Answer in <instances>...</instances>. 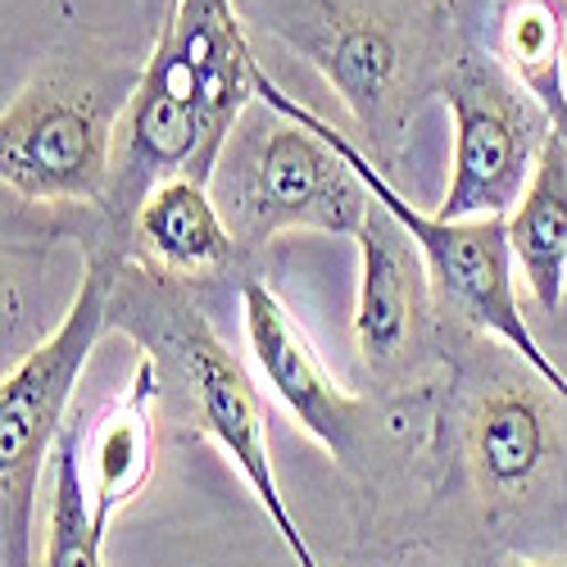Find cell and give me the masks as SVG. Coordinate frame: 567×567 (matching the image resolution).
I'll list each match as a JSON object with an SVG mask.
<instances>
[{
  "instance_id": "16",
  "label": "cell",
  "mask_w": 567,
  "mask_h": 567,
  "mask_svg": "<svg viewBox=\"0 0 567 567\" xmlns=\"http://www.w3.org/2000/svg\"><path fill=\"white\" fill-rule=\"evenodd\" d=\"M482 549H486V540L463 545L458 536L417 532V536L377 540L363 558H350L346 567H486L482 563Z\"/></svg>"
},
{
  "instance_id": "1",
  "label": "cell",
  "mask_w": 567,
  "mask_h": 567,
  "mask_svg": "<svg viewBox=\"0 0 567 567\" xmlns=\"http://www.w3.org/2000/svg\"><path fill=\"white\" fill-rule=\"evenodd\" d=\"M110 318L127 337L141 341V350L155 354L159 382H168L182 395V409L196 422V432H205L227 454V463L246 477V486L268 513V523L277 527L281 545L291 549L296 567H322L305 532L296 527L287 499H281L277 467L268 454V413L250 372L209 327V318L186 296L182 281L155 268L123 264L114 281Z\"/></svg>"
},
{
  "instance_id": "13",
  "label": "cell",
  "mask_w": 567,
  "mask_h": 567,
  "mask_svg": "<svg viewBox=\"0 0 567 567\" xmlns=\"http://www.w3.org/2000/svg\"><path fill=\"white\" fill-rule=\"evenodd\" d=\"M508 246L532 300L558 313L567 291V136L558 132H549L527 196L508 214Z\"/></svg>"
},
{
  "instance_id": "2",
  "label": "cell",
  "mask_w": 567,
  "mask_h": 567,
  "mask_svg": "<svg viewBox=\"0 0 567 567\" xmlns=\"http://www.w3.org/2000/svg\"><path fill=\"white\" fill-rule=\"evenodd\" d=\"M236 246L259 250L277 231L359 236L372 192L354 164L305 118L255 96L209 177Z\"/></svg>"
},
{
  "instance_id": "11",
  "label": "cell",
  "mask_w": 567,
  "mask_h": 567,
  "mask_svg": "<svg viewBox=\"0 0 567 567\" xmlns=\"http://www.w3.org/2000/svg\"><path fill=\"white\" fill-rule=\"evenodd\" d=\"M159 363L151 350H136L127 391L105 400L96 417H78V458L91 504V523L110 536L114 517L151 486L155 477V404H159Z\"/></svg>"
},
{
  "instance_id": "19",
  "label": "cell",
  "mask_w": 567,
  "mask_h": 567,
  "mask_svg": "<svg viewBox=\"0 0 567 567\" xmlns=\"http://www.w3.org/2000/svg\"><path fill=\"white\" fill-rule=\"evenodd\" d=\"M563 305H567V291H563Z\"/></svg>"
},
{
  "instance_id": "5",
  "label": "cell",
  "mask_w": 567,
  "mask_h": 567,
  "mask_svg": "<svg viewBox=\"0 0 567 567\" xmlns=\"http://www.w3.org/2000/svg\"><path fill=\"white\" fill-rule=\"evenodd\" d=\"M268 28L327 73L368 136V151L382 159H391L422 96L441 91L445 78L409 19L377 14L354 0H268Z\"/></svg>"
},
{
  "instance_id": "15",
  "label": "cell",
  "mask_w": 567,
  "mask_h": 567,
  "mask_svg": "<svg viewBox=\"0 0 567 567\" xmlns=\"http://www.w3.org/2000/svg\"><path fill=\"white\" fill-rule=\"evenodd\" d=\"M101 545H105V536L91 523L82 458H78V422H73V427H64V436L51 454V508H45L41 567H105Z\"/></svg>"
},
{
  "instance_id": "3",
  "label": "cell",
  "mask_w": 567,
  "mask_h": 567,
  "mask_svg": "<svg viewBox=\"0 0 567 567\" xmlns=\"http://www.w3.org/2000/svg\"><path fill=\"white\" fill-rule=\"evenodd\" d=\"M255 96L287 110L296 118H305L309 127H318L332 146L354 164V173L368 182L372 200H382L400 227L413 236V246L422 250V264H427L432 277V291L441 305H450V313H458L467 327L477 332L499 337L508 350L523 354V363L549 382L563 400H567V372L558 368V359L540 346V337L532 332V322L517 305V287H513V246H508V218H441V214H422L409 205V196L382 173V164H372L368 151H359L354 141L337 127L318 118L309 105H300L296 96H287L268 73L264 64L255 69Z\"/></svg>"
},
{
  "instance_id": "10",
  "label": "cell",
  "mask_w": 567,
  "mask_h": 567,
  "mask_svg": "<svg viewBox=\"0 0 567 567\" xmlns=\"http://www.w3.org/2000/svg\"><path fill=\"white\" fill-rule=\"evenodd\" d=\"M354 241H359L354 350L372 377L400 382L422 350V332H427L432 277L413 236L382 200H372Z\"/></svg>"
},
{
  "instance_id": "12",
  "label": "cell",
  "mask_w": 567,
  "mask_h": 567,
  "mask_svg": "<svg viewBox=\"0 0 567 567\" xmlns=\"http://www.w3.org/2000/svg\"><path fill=\"white\" fill-rule=\"evenodd\" d=\"M132 241L146 255V268L164 277H209L236 259V236L223 223L214 192L196 177H168L141 200L132 218Z\"/></svg>"
},
{
  "instance_id": "7",
  "label": "cell",
  "mask_w": 567,
  "mask_h": 567,
  "mask_svg": "<svg viewBox=\"0 0 567 567\" xmlns=\"http://www.w3.org/2000/svg\"><path fill=\"white\" fill-rule=\"evenodd\" d=\"M127 105L101 82L41 73L0 114V177L19 205H105Z\"/></svg>"
},
{
  "instance_id": "4",
  "label": "cell",
  "mask_w": 567,
  "mask_h": 567,
  "mask_svg": "<svg viewBox=\"0 0 567 567\" xmlns=\"http://www.w3.org/2000/svg\"><path fill=\"white\" fill-rule=\"evenodd\" d=\"M123 255L96 250L73 291L69 313L41 346H32L0 382V554L6 567H32V508L41 467L64 436V413L78 377L96 350Z\"/></svg>"
},
{
  "instance_id": "9",
  "label": "cell",
  "mask_w": 567,
  "mask_h": 567,
  "mask_svg": "<svg viewBox=\"0 0 567 567\" xmlns=\"http://www.w3.org/2000/svg\"><path fill=\"white\" fill-rule=\"evenodd\" d=\"M241 313H246V341L264 372V382L277 391V400L296 413L300 427L332 454L346 472H372L382 454L386 432L377 427V404L341 391L332 372L322 368L318 350L309 346L305 327L291 318L259 277H246L241 287Z\"/></svg>"
},
{
  "instance_id": "17",
  "label": "cell",
  "mask_w": 567,
  "mask_h": 567,
  "mask_svg": "<svg viewBox=\"0 0 567 567\" xmlns=\"http://www.w3.org/2000/svg\"><path fill=\"white\" fill-rule=\"evenodd\" d=\"M504 567H567V554H517Z\"/></svg>"
},
{
  "instance_id": "6",
  "label": "cell",
  "mask_w": 567,
  "mask_h": 567,
  "mask_svg": "<svg viewBox=\"0 0 567 567\" xmlns=\"http://www.w3.org/2000/svg\"><path fill=\"white\" fill-rule=\"evenodd\" d=\"M554 386L527 377H495L463 413V463L491 545L536 540V523L554 513L563 486L567 436L554 409ZM563 400V395H558ZM567 404V400H563Z\"/></svg>"
},
{
  "instance_id": "18",
  "label": "cell",
  "mask_w": 567,
  "mask_h": 567,
  "mask_svg": "<svg viewBox=\"0 0 567 567\" xmlns=\"http://www.w3.org/2000/svg\"><path fill=\"white\" fill-rule=\"evenodd\" d=\"M563 82H567V45H563Z\"/></svg>"
},
{
  "instance_id": "14",
  "label": "cell",
  "mask_w": 567,
  "mask_h": 567,
  "mask_svg": "<svg viewBox=\"0 0 567 567\" xmlns=\"http://www.w3.org/2000/svg\"><path fill=\"white\" fill-rule=\"evenodd\" d=\"M567 23L558 0H508L499 14V64L567 136V82H563Z\"/></svg>"
},
{
  "instance_id": "8",
  "label": "cell",
  "mask_w": 567,
  "mask_h": 567,
  "mask_svg": "<svg viewBox=\"0 0 567 567\" xmlns=\"http://www.w3.org/2000/svg\"><path fill=\"white\" fill-rule=\"evenodd\" d=\"M436 96L454 114V164L441 218H508L554 132L549 114L491 55H458Z\"/></svg>"
}]
</instances>
